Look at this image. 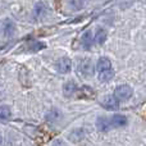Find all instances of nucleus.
Returning a JSON list of instances; mask_svg holds the SVG:
<instances>
[{
	"mask_svg": "<svg viewBox=\"0 0 146 146\" xmlns=\"http://www.w3.org/2000/svg\"><path fill=\"white\" fill-rule=\"evenodd\" d=\"M98 76L101 82H108L113 78L114 69L108 58H100L98 60Z\"/></svg>",
	"mask_w": 146,
	"mask_h": 146,
	"instance_id": "obj_1",
	"label": "nucleus"
},
{
	"mask_svg": "<svg viewBox=\"0 0 146 146\" xmlns=\"http://www.w3.org/2000/svg\"><path fill=\"white\" fill-rule=\"evenodd\" d=\"M132 94H133V90H132L131 86L119 85L118 87L115 88V91H114V98H115L118 101L128 100V99L132 96Z\"/></svg>",
	"mask_w": 146,
	"mask_h": 146,
	"instance_id": "obj_2",
	"label": "nucleus"
},
{
	"mask_svg": "<svg viewBox=\"0 0 146 146\" xmlns=\"http://www.w3.org/2000/svg\"><path fill=\"white\" fill-rule=\"evenodd\" d=\"M80 72L82 73L85 77H91L94 74V63L91 59H82L80 62Z\"/></svg>",
	"mask_w": 146,
	"mask_h": 146,
	"instance_id": "obj_3",
	"label": "nucleus"
},
{
	"mask_svg": "<svg viewBox=\"0 0 146 146\" xmlns=\"http://www.w3.org/2000/svg\"><path fill=\"white\" fill-rule=\"evenodd\" d=\"M72 69V62L69 58H67V56H63V58H60L58 62H56V71L59 73H63V74H66V73H69Z\"/></svg>",
	"mask_w": 146,
	"mask_h": 146,
	"instance_id": "obj_4",
	"label": "nucleus"
},
{
	"mask_svg": "<svg viewBox=\"0 0 146 146\" xmlns=\"http://www.w3.org/2000/svg\"><path fill=\"white\" fill-rule=\"evenodd\" d=\"M101 106L108 110H117L119 106V101L117 100L114 96H104L100 101Z\"/></svg>",
	"mask_w": 146,
	"mask_h": 146,
	"instance_id": "obj_5",
	"label": "nucleus"
},
{
	"mask_svg": "<svg viewBox=\"0 0 146 146\" xmlns=\"http://www.w3.org/2000/svg\"><path fill=\"white\" fill-rule=\"evenodd\" d=\"M109 123H110V127H115V128H119V127H124L127 126L128 121L124 115L122 114H114L110 119H109Z\"/></svg>",
	"mask_w": 146,
	"mask_h": 146,
	"instance_id": "obj_6",
	"label": "nucleus"
},
{
	"mask_svg": "<svg viewBox=\"0 0 146 146\" xmlns=\"http://www.w3.org/2000/svg\"><path fill=\"white\" fill-rule=\"evenodd\" d=\"M77 85H76L74 81H68L67 83H64L63 86V94L66 98H71L76 92H77Z\"/></svg>",
	"mask_w": 146,
	"mask_h": 146,
	"instance_id": "obj_7",
	"label": "nucleus"
},
{
	"mask_svg": "<svg viewBox=\"0 0 146 146\" xmlns=\"http://www.w3.org/2000/svg\"><path fill=\"white\" fill-rule=\"evenodd\" d=\"M78 91V98L81 99H92L95 98V91L94 88H91L90 86H82Z\"/></svg>",
	"mask_w": 146,
	"mask_h": 146,
	"instance_id": "obj_8",
	"label": "nucleus"
},
{
	"mask_svg": "<svg viewBox=\"0 0 146 146\" xmlns=\"http://www.w3.org/2000/svg\"><path fill=\"white\" fill-rule=\"evenodd\" d=\"M96 127L100 132H108L111 128L110 123H109L108 118H104V117H99L98 121H96Z\"/></svg>",
	"mask_w": 146,
	"mask_h": 146,
	"instance_id": "obj_9",
	"label": "nucleus"
},
{
	"mask_svg": "<svg viewBox=\"0 0 146 146\" xmlns=\"http://www.w3.org/2000/svg\"><path fill=\"white\" fill-rule=\"evenodd\" d=\"M92 35H91L90 31H87V32L83 33V36L81 37V44H82L83 49H86V50H88V49H91V46H92Z\"/></svg>",
	"mask_w": 146,
	"mask_h": 146,
	"instance_id": "obj_10",
	"label": "nucleus"
},
{
	"mask_svg": "<svg viewBox=\"0 0 146 146\" xmlns=\"http://www.w3.org/2000/svg\"><path fill=\"white\" fill-rule=\"evenodd\" d=\"M106 31L104 30V28H101V27H99L98 28V31H96V35H95V38H94L92 41H95L98 45H103L104 42H105V40H106Z\"/></svg>",
	"mask_w": 146,
	"mask_h": 146,
	"instance_id": "obj_11",
	"label": "nucleus"
},
{
	"mask_svg": "<svg viewBox=\"0 0 146 146\" xmlns=\"http://www.w3.org/2000/svg\"><path fill=\"white\" fill-rule=\"evenodd\" d=\"M83 136H85L83 129H74V131L71 132V135H69L68 139L71 140L72 142H77V141H80L81 139H83Z\"/></svg>",
	"mask_w": 146,
	"mask_h": 146,
	"instance_id": "obj_12",
	"label": "nucleus"
},
{
	"mask_svg": "<svg viewBox=\"0 0 146 146\" xmlns=\"http://www.w3.org/2000/svg\"><path fill=\"white\" fill-rule=\"evenodd\" d=\"M15 26L12 21H5L4 22V35L5 36H12L14 33Z\"/></svg>",
	"mask_w": 146,
	"mask_h": 146,
	"instance_id": "obj_13",
	"label": "nucleus"
},
{
	"mask_svg": "<svg viewBox=\"0 0 146 146\" xmlns=\"http://www.w3.org/2000/svg\"><path fill=\"white\" fill-rule=\"evenodd\" d=\"M59 117H60V113H59L58 109H51L50 111H48V114H46L45 118L49 123H53V122H55Z\"/></svg>",
	"mask_w": 146,
	"mask_h": 146,
	"instance_id": "obj_14",
	"label": "nucleus"
},
{
	"mask_svg": "<svg viewBox=\"0 0 146 146\" xmlns=\"http://www.w3.org/2000/svg\"><path fill=\"white\" fill-rule=\"evenodd\" d=\"M12 115V110L8 105H0V118L1 119H9Z\"/></svg>",
	"mask_w": 146,
	"mask_h": 146,
	"instance_id": "obj_15",
	"label": "nucleus"
},
{
	"mask_svg": "<svg viewBox=\"0 0 146 146\" xmlns=\"http://www.w3.org/2000/svg\"><path fill=\"white\" fill-rule=\"evenodd\" d=\"M45 13H46V8H45V5H44V3H37V4L35 5L33 15L37 18V17H41L42 14H45Z\"/></svg>",
	"mask_w": 146,
	"mask_h": 146,
	"instance_id": "obj_16",
	"label": "nucleus"
},
{
	"mask_svg": "<svg viewBox=\"0 0 146 146\" xmlns=\"http://www.w3.org/2000/svg\"><path fill=\"white\" fill-rule=\"evenodd\" d=\"M44 48H46V45L44 42H40V41H32L28 45V50H31V51H38Z\"/></svg>",
	"mask_w": 146,
	"mask_h": 146,
	"instance_id": "obj_17",
	"label": "nucleus"
},
{
	"mask_svg": "<svg viewBox=\"0 0 146 146\" xmlns=\"http://www.w3.org/2000/svg\"><path fill=\"white\" fill-rule=\"evenodd\" d=\"M69 5L72 7L73 10H80V9H82V7L85 5V3L81 1V0H78V1H69Z\"/></svg>",
	"mask_w": 146,
	"mask_h": 146,
	"instance_id": "obj_18",
	"label": "nucleus"
},
{
	"mask_svg": "<svg viewBox=\"0 0 146 146\" xmlns=\"http://www.w3.org/2000/svg\"><path fill=\"white\" fill-rule=\"evenodd\" d=\"M0 144H1V136H0Z\"/></svg>",
	"mask_w": 146,
	"mask_h": 146,
	"instance_id": "obj_19",
	"label": "nucleus"
}]
</instances>
